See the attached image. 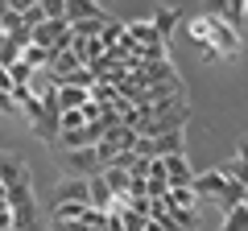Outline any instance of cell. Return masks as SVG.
<instances>
[{
    "mask_svg": "<svg viewBox=\"0 0 248 231\" xmlns=\"http://www.w3.org/2000/svg\"><path fill=\"white\" fill-rule=\"evenodd\" d=\"M161 173H166L170 190H178V186H195V178H199L186 157H166V161H161Z\"/></svg>",
    "mask_w": 248,
    "mask_h": 231,
    "instance_id": "obj_7",
    "label": "cell"
},
{
    "mask_svg": "<svg viewBox=\"0 0 248 231\" xmlns=\"http://www.w3.org/2000/svg\"><path fill=\"white\" fill-rule=\"evenodd\" d=\"M244 21H248V0H244Z\"/></svg>",
    "mask_w": 248,
    "mask_h": 231,
    "instance_id": "obj_14",
    "label": "cell"
},
{
    "mask_svg": "<svg viewBox=\"0 0 248 231\" xmlns=\"http://www.w3.org/2000/svg\"><path fill=\"white\" fill-rule=\"evenodd\" d=\"M174 25H178V9H157V13H153V29H157L161 42H170Z\"/></svg>",
    "mask_w": 248,
    "mask_h": 231,
    "instance_id": "obj_10",
    "label": "cell"
},
{
    "mask_svg": "<svg viewBox=\"0 0 248 231\" xmlns=\"http://www.w3.org/2000/svg\"><path fill=\"white\" fill-rule=\"evenodd\" d=\"M29 161L17 157V153H4L0 149V186L4 190H17V186H29Z\"/></svg>",
    "mask_w": 248,
    "mask_h": 231,
    "instance_id": "obj_4",
    "label": "cell"
},
{
    "mask_svg": "<svg viewBox=\"0 0 248 231\" xmlns=\"http://www.w3.org/2000/svg\"><path fill=\"white\" fill-rule=\"evenodd\" d=\"M215 17H219L228 29H240V25H244V4L228 0V4H219V9H215Z\"/></svg>",
    "mask_w": 248,
    "mask_h": 231,
    "instance_id": "obj_11",
    "label": "cell"
},
{
    "mask_svg": "<svg viewBox=\"0 0 248 231\" xmlns=\"http://www.w3.org/2000/svg\"><path fill=\"white\" fill-rule=\"evenodd\" d=\"M244 211H248V198H244Z\"/></svg>",
    "mask_w": 248,
    "mask_h": 231,
    "instance_id": "obj_15",
    "label": "cell"
},
{
    "mask_svg": "<svg viewBox=\"0 0 248 231\" xmlns=\"http://www.w3.org/2000/svg\"><path fill=\"white\" fill-rule=\"evenodd\" d=\"M13 112H21V107H17V99L0 91V116H13Z\"/></svg>",
    "mask_w": 248,
    "mask_h": 231,
    "instance_id": "obj_13",
    "label": "cell"
},
{
    "mask_svg": "<svg viewBox=\"0 0 248 231\" xmlns=\"http://www.w3.org/2000/svg\"><path fill=\"white\" fill-rule=\"evenodd\" d=\"M95 17H108L95 0H66V25H79V21H95Z\"/></svg>",
    "mask_w": 248,
    "mask_h": 231,
    "instance_id": "obj_9",
    "label": "cell"
},
{
    "mask_svg": "<svg viewBox=\"0 0 248 231\" xmlns=\"http://www.w3.org/2000/svg\"><path fill=\"white\" fill-rule=\"evenodd\" d=\"M9 211H13V227H17V231H42V227H37V198H33V182H29V186L9 190Z\"/></svg>",
    "mask_w": 248,
    "mask_h": 231,
    "instance_id": "obj_3",
    "label": "cell"
},
{
    "mask_svg": "<svg viewBox=\"0 0 248 231\" xmlns=\"http://www.w3.org/2000/svg\"><path fill=\"white\" fill-rule=\"evenodd\" d=\"M66 165H71V173H75V178H95V173H104L99 149H79V153H66Z\"/></svg>",
    "mask_w": 248,
    "mask_h": 231,
    "instance_id": "obj_6",
    "label": "cell"
},
{
    "mask_svg": "<svg viewBox=\"0 0 248 231\" xmlns=\"http://www.w3.org/2000/svg\"><path fill=\"white\" fill-rule=\"evenodd\" d=\"M199 202H203V198H199L195 186H178V190H170V194H166V206H170V211H178V215H195Z\"/></svg>",
    "mask_w": 248,
    "mask_h": 231,
    "instance_id": "obj_8",
    "label": "cell"
},
{
    "mask_svg": "<svg viewBox=\"0 0 248 231\" xmlns=\"http://www.w3.org/2000/svg\"><path fill=\"white\" fill-rule=\"evenodd\" d=\"M195 190H199V198H215L223 215H232L236 206H244V198H248V190L240 186L236 178H228L219 165L207 169V173H199V178H195Z\"/></svg>",
    "mask_w": 248,
    "mask_h": 231,
    "instance_id": "obj_2",
    "label": "cell"
},
{
    "mask_svg": "<svg viewBox=\"0 0 248 231\" xmlns=\"http://www.w3.org/2000/svg\"><path fill=\"white\" fill-rule=\"evenodd\" d=\"M91 206V182L87 178H62L58 186H54V206Z\"/></svg>",
    "mask_w": 248,
    "mask_h": 231,
    "instance_id": "obj_5",
    "label": "cell"
},
{
    "mask_svg": "<svg viewBox=\"0 0 248 231\" xmlns=\"http://www.w3.org/2000/svg\"><path fill=\"white\" fill-rule=\"evenodd\" d=\"M219 231H248V211H244V206H236L232 215H223V227Z\"/></svg>",
    "mask_w": 248,
    "mask_h": 231,
    "instance_id": "obj_12",
    "label": "cell"
},
{
    "mask_svg": "<svg viewBox=\"0 0 248 231\" xmlns=\"http://www.w3.org/2000/svg\"><path fill=\"white\" fill-rule=\"evenodd\" d=\"M190 37H195L199 50H219V58H236V54H240L236 29H228L215 13H207V17H190Z\"/></svg>",
    "mask_w": 248,
    "mask_h": 231,
    "instance_id": "obj_1",
    "label": "cell"
}]
</instances>
